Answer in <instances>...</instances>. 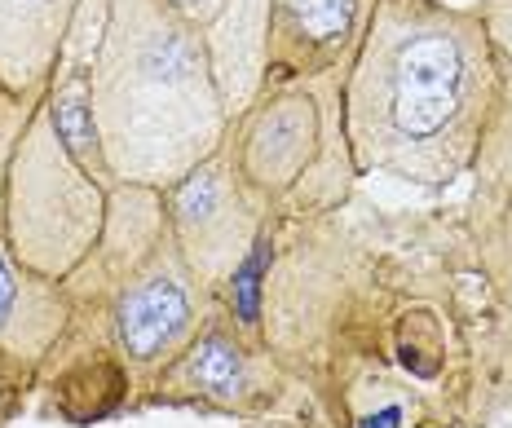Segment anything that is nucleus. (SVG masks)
Returning <instances> with one entry per match:
<instances>
[{"instance_id":"obj_3","label":"nucleus","mask_w":512,"mask_h":428,"mask_svg":"<svg viewBox=\"0 0 512 428\" xmlns=\"http://www.w3.org/2000/svg\"><path fill=\"white\" fill-rule=\"evenodd\" d=\"M226 151L274 217L336 212L354 190L340 71L265 84L230 120Z\"/></svg>"},{"instance_id":"obj_8","label":"nucleus","mask_w":512,"mask_h":428,"mask_svg":"<svg viewBox=\"0 0 512 428\" xmlns=\"http://www.w3.org/2000/svg\"><path fill=\"white\" fill-rule=\"evenodd\" d=\"M80 0H0V93L45 98Z\"/></svg>"},{"instance_id":"obj_12","label":"nucleus","mask_w":512,"mask_h":428,"mask_svg":"<svg viewBox=\"0 0 512 428\" xmlns=\"http://www.w3.org/2000/svg\"><path fill=\"white\" fill-rule=\"evenodd\" d=\"M40 106V98H9L0 93V190H5V168H9V151H14L18 133L31 120V111Z\"/></svg>"},{"instance_id":"obj_6","label":"nucleus","mask_w":512,"mask_h":428,"mask_svg":"<svg viewBox=\"0 0 512 428\" xmlns=\"http://www.w3.org/2000/svg\"><path fill=\"white\" fill-rule=\"evenodd\" d=\"M146 389L159 402H199L230 415H261L287 393V371L265 336L243 331L217 301L190 345Z\"/></svg>"},{"instance_id":"obj_14","label":"nucleus","mask_w":512,"mask_h":428,"mask_svg":"<svg viewBox=\"0 0 512 428\" xmlns=\"http://www.w3.org/2000/svg\"><path fill=\"white\" fill-rule=\"evenodd\" d=\"M173 14H181L195 31H208L212 27V18L226 9V0H164Z\"/></svg>"},{"instance_id":"obj_2","label":"nucleus","mask_w":512,"mask_h":428,"mask_svg":"<svg viewBox=\"0 0 512 428\" xmlns=\"http://www.w3.org/2000/svg\"><path fill=\"white\" fill-rule=\"evenodd\" d=\"M89 93L106 168L120 186H177L230 133L204 31L164 0H106Z\"/></svg>"},{"instance_id":"obj_15","label":"nucleus","mask_w":512,"mask_h":428,"mask_svg":"<svg viewBox=\"0 0 512 428\" xmlns=\"http://www.w3.org/2000/svg\"><path fill=\"white\" fill-rule=\"evenodd\" d=\"M442 5H455V9H477L482 0H442Z\"/></svg>"},{"instance_id":"obj_5","label":"nucleus","mask_w":512,"mask_h":428,"mask_svg":"<svg viewBox=\"0 0 512 428\" xmlns=\"http://www.w3.org/2000/svg\"><path fill=\"white\" fill-rule=\"evenodd\" d=\"M164 217L177 252L186 256L190 274L212 296H221L234 270L243 265V256L256 248V239L274 221V212L239 177L226 142H221L177 186L164 190Z\"/></svg>"},{"instance_id":"obj_10","label":"nucleus","mask_w":512,"mask_h":428,"mask_svg":"<svg viewBox=\"0 0 512 428\" xmlns=\"http://www.w3.org/2000/svg\"><path fill=\"white\" fill-rule=\"evenodd\" d=\"M265 18H270V0H226V9L204 31L212 76L230 120L248 111V102L265 89Z\"/></svg>"},{"instance_id":"obj_9","label":"nucleus","mask_w":512,"mask_h":428,"mask_svg":"<svg viewBox=\"0 0 512 428\" xmlns=\"http://www.w3.org/2000/svg\"><path fill=\"white\" fill-rule=\"evenodd\" d=\"M71 323V296L62 278L27 270L0 226V349L27 362H45Z\"/></svg>"},{"instance_id":"obj_11","label":"nucleus","mask_w":512,"mask_h":428,"mask_svg":"<svg viewBox=\"0 0 512 428\" xmlns=\"http://www.w3.org/2000/svg\"><path fill=\"white\" fill-rule=\"evenodd\" d=\"M36 398V362L0 349V428H9Z\"/></svg>"},{"instance_id":"obj_4","label":"nucleus","mask_w":512,"mask_h":428,"mask_svg":"<svg viewBox=\"0 0 512 428\" xmlns=\"http://www.w3.org/2000/svg\"><path fill=\"white\" fill-rule=\"evenodd\" d=\"M115 181L62 142L45 102L18 133L0 190V226L14 256L45 278H67L106 226Z\"/></svg>"},{"instance_id":"obj_7","label":"nucleus","mask_w":512,"mask_h":428,"mask_svg":"<svg viewBox=\"0 0 512 428\" xmlns=\"http://www.w3.org/2000/svg\"><path fill=\"white\" fill-rule=\"evenodd\" d=\"M376 0H270L265 84L345 71Z\"/></svg>"},{"instance_id":"obj_1","label":"nucleus","mask_w":512,"mask_h":428,"mask_svg":"<svg viewBox=\"0 0 512 428\" xmlns=\"http://www.w3.org/2000/svg\"><path fill=\"white\" fill-rule=\"evenodd\" d=\"M512 98V67L477 9L376 0L340 71L358 177L442 190L468 177Z\"/></svg>"},{"instance_id":"obj_13","label":"nucleus","mask_w":512,"mask_h":428,"mask_svg":"<svg viewBox=\"0 0 512 428\" xmlns=\"http://www.w3.org/2000/svg\"><path fill=\"white\" fill-rule=\"evenodd\" d=\"M477 14H482L490 40H495V49L504 53V62L512 67V0H482Z\"/></svg>"}]
</instances>
